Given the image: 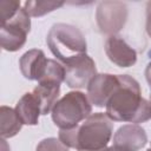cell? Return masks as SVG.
<instances>
[{"label":"cell","mask_w":151,"mask_h":151,"mask_svg":"<svg viewBox=\"0 0 151 151\" xmlns=\"http://www.w3.org/2000/svg\"><path fill=\"white\" fill-rule=\"evenodd\" d=\"M119 86L105 106L107 117L113 122L131 124L150 120L151 103L142 97L139 83L127 74H119Z\"/></svg>","instance_id":"1"},{"label":"cell","mask_w":151,"mask_h":151,"mask_svg":"<svg viewBox=\"0 0 151 151\" xmlns=\"http://www.w3.org/2000/svg\"><path fill=\"white\" fill-rule=\"evenodd\" d=\"M112 132L113 124L107 114L96 112L72 129H60L59 139L68 149L99 151L107 146Z\"/></svg>","instance_id":"2"},{"label":"cell","mask_w":151,"mask_h":151,"mask_svg":"<svg viewBox=\"0 0 151 151\" xmlns=\"http://www.w3.org/2000/svg\"><path fill=\"white\" fill-rule=\"evenodd\" d=\"M46 42L52 54L63 65L80 54H85L87 50L81 31L73 25L64 22L54 24L50 28Z\"/></svg>","instance_id":"3"},{"label":"cell","mask_w":151,"mask_h":151,"mask_svg":"<svg viewBox=\"0 0 151 151\" xmlns=\"http://www.w3.org/2000/svg\"><path fill=\"white\" fill-rule=\"evenodd\" d=\"M92 114L88 97L80 91L67 92L51 111L52 120L59 129H72Z\"/></svg>","instance_id":"4"},{"label":"cell","mask_w":151,"mask_h":151,"mask_svg":"<svg viewBox=\"0 0 151 151\" xmlns=\"http://www.w3.org/2000/svg\"><path fill=\"white\" fill-rule=\"evenodd\" d=\"M31 17L24 7L19 8L13 15L1 19L0 44L2 50L8 52L19 51L27 40L31 31Z\"/></svg>","instance_id":"5"},{"label":"cell","mask_w":151,"mask_h":151,"mask_svg":"<svg viewBox=\"0 0 151 151\" xmlns=\"http://www.w3.org/2000/svg\"><path fill=\"white\" fill-rule=\"evenodd\" d=\"M127 7L122 1H101L96 11L99 31L106 35H116L127 20Z\"/></svg>","instance_id":"6"},{"label":"cell","mask_w":151,"mask_h":151,"mask_svg":"<svg viewBox=\"0 0 151 151\" xmlns=\"http://www.w3.org/2000/svg\"><path fill=\"white\" fill-rule=\"evenodd\" d=\"M65 83L71 88L87 87L94 76H97V67L93 59L85 54H80L72 60L64 64Z\"/></svg>","instance_id":"7"},{"label":"cell","mask_w":151,"mask_h":151,"mask_svg":"<svg viewBox=\"0 0 151 151\" xmlns=\"http://www.w3.org/2000/svg\"><path fill=\"white\" fill-rule=\"evenodd\" d=\"M119 74L97 73L87 85V97L92 105L105 107L113 92L119 86Z\"/></svg>","instance_id":"8"},{"label":"cell","mask_w":151,"mask_h":151,"mask_svg":"<svg viewBox=\"0 0 151 151\" xmlns=\"http://www.w3.org/2000/svg\"><path fill=\"white\" fill-rule=\"evenodd\" d=\"M147 144V134L138 124H125L113 136V146L122 151H139Z\"/></svg>","instance_id":"9"},{"label":"cell","mask_w":151,"mask_h":151,"mask_svg":"<svg viewBox=\"0 0 151 151\" xmlns=\"http://www.w3.org/2000/svg\"><path fill=\"white\" fill-rule=\"evenodd\" d=\"M105 53L119 67H130L137 61V52L122 37L111 35L105 41Z\"/></svg>","instance_id":"10"},{"label":"cell","mask_w":151,"mask_h":151,"mask_svg":"<svg viewBox=\"0 0 151 151\" xmlns=\"http://www.w3.org/2000/svg\"><path fill=\"white\" fill-rule=\"evenodd\" d=\"M48 59L42 50L32 48L25 52L19 59V67L21 74L28 80L40 81L46 72Z\"/></svg>","instance_id":"11"},{"label":"cell","mask_w":151,"mask_h":151,"mask_svg":"<svg viewBox=\"0 0 151 151\" xmlns=\"http://www.w3.org/2000/svg\"><path fill=\"white\" fill-rule=\"evenodd\" d=\"M15 111L25 125H37L41 114V107L33 92H26L17 103Z\"/></svg>","instance_id":"12"},{"label":"cell","mask_w":151,"mask_h":151,"mask_svg":"<svg viewBox=\"0 0 151 151\" xmlns=\"http://www.w3.org/2000/svg\"><path fill=\"white\" fill-rule=\"evenodd\" d=\"M38 98L41 107V116L52 111L60 94V84L55 81H39L32 91Z\"/></svg>","instance_id":"13"},{"label":"cell","mask_w":151,"mask_h":151,"mask_svg":"<svg viewBox=\"0 0 151 151\" xmlns=\"http://www.w3.org/2000/svg\"><path fill=\"white\" fill-rule=\"evenodd\" d=\"M24 123L19 118L15 109L2 105L0 107V136L1 138L14 137L22 127Z\"/></svg>","instance_id":"14"},{"label":"cell","mask_w":151,"mask_h":151,"mask_svg":"<svg viewBox=\"0 0 151 151\" xmlns=\"http://www.w3.org/2000/svg\"><path fill=\"white\" fill-rule=\"evenodd\" d=\"M64 6L63 1H51V0H34V1H26L24 4L25 11L28 13L29 17H42L54 9L60 8Z\"/></svg>","instance_id":"15"},{"label":"cell","mask_w":151,"mask_h":151,"mask_svg":"<svg viewBox=\"0 0 151 151\" xmlns=\"http://www.w3.org/2000/svg\"><path fill=\"white\" fill-rule=\"evenodd\" d=\"M35 151H68V147L58 138H45L37 145Z\"/></svg>","instance_id":"16"},{"label":"cell","mask_w":151,"mask_h":151,"mask_svg":"<svg viewBox=\"0 0 151 151\" xmlns=\"http://www.w3.org/2000/svg\"><path fill=\"white\" fill-rule=\"evenodd\" d=\"M145 29L147 35L151 38V1L147 2L146 5V24H145Z\"/></svg>","instance_id":"17"},{"label":"cell","mask_w":151,"mask_h":151,"mask_svg":"<svg viewBox=\"0 0 151 151\" xmlns=\"http://www.w3.org/2000/svg\"><path fill=\"white\" fill-rule=\"evenodd\" d=\"M145 78H146V81H147V84L150 85V88H151V61L147 64V66L145 68Z\"/></svg>","instance_id":"18"},{"label":"cell","mask_w":151,"mask_h":151,"mask_svg":"<svg viewBox=\"0 0 151 151\" xmlns=\"http://www.w3.org/2000/svg\"><path fill=\"white\" fill-rule=\"evenodd\" d=\"M99 151H122V150H119V149H117L116 146H106V147H104V149H101V150H99Z\"/></svg>","instance_id":"19"},{"label":"cell","mask_w":151,"mask_h":151,"mask_svg":"<svg viewBox=\"0 0 151 151\" xmlns=\"http://www.w3.org/2000/svg\"><path fill=\"white\" fill-rule=\"evenodd\" d=\"M147 151H151V146H150V147H149V149H147Z\"/></svg>","instance_id":"20"},{"label":"cell","mask_w":151,"mask_h":151,"mask_svg":"<svg viewBox=\"0 0 151 151\" xmlns=\"http://www.w3.org/2000/svg\"><path fill=\"white\" fill-rule=\"evenodd\" d=\"M150 103H151V93H150Z\"/></svg>","instance_id":"21"}]
</instances>
